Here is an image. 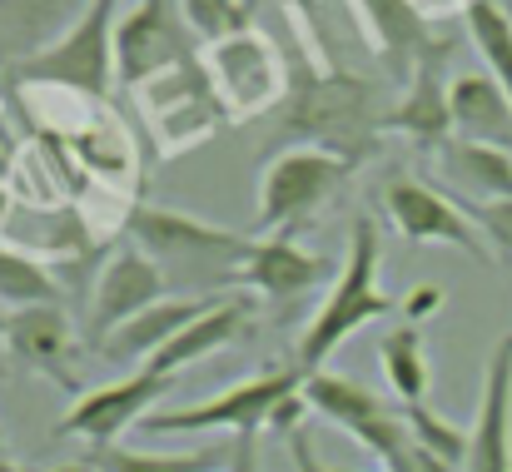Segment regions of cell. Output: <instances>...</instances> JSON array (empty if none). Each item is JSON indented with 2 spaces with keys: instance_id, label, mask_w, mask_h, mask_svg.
<instances>
[{
  "instance_id": "1",
  "label": "cell",
  "mask_w": 512,
  "mask_h": 472,
  "mask_svg": "<svg viewBox=\"0 0 512 472\" xmlns=\"http://www.w3.org/2000/svg\"><path fill=\"white\" fill-rule=\"evenodd\" d=\"M373 85L348 70H319L314 60L289 65V100L274 115L269 145L294 150H329L348 164H368L383 135V115L373 105Z\"/></svg>"
},
{
  "instance_id": "2",
  "label": "cell",
  "mask_w": 512,
  "mask_h": 472,
  "mask_svg": "<svg viewBox=\"0 0 512 472\" xmlns=\"http://www.w3.org/2000/svg\"><path fill=\"white\" fill-rule=\"evenodd\" d=\"M125 234L135 249H145L160 264L170 294L179 299H214L234 289V274L249 264L259 244L254 234H239L179 209H160V204H135L125 219Z\"/></svg>"
},
{
  "instance_id": "3",
  "label": "cell",
  "mask_w": 512,
  "mask_h": 472,
  "mask_svg": "<svg viewBox=\"0 0 512 472\" xmlns=\"http://www.w3.org/2000/svg\"><path fill=\"white\" fill-rule=\"evenodd\" d=\"M378 264H383V229H378L373 214H353L339 279L324 294V304L314 309L309 328L299 333V348H294V363L304 373H324V363L339 353L348 333H358L363 323H378V318L403 309V299L378 289Z\"/></svg>"
},
{
  "instance_id": "4",
  "label": "cell",
  "mask_w": 512,
  "mask_h": 472,
  "mask_svg": "<svg viewBox=\"0 0 512 472\" xmlns=\"http://www.w3.org/2000/svg\"><path fill=\"white\" fill-rule=\"evenodd\" d=\"M199 60L209 70V85H214L229 125L279 115V105L289 100V60L274 45V35H264L259 25H244L234 35L199 45Z\"/></svg>"
},
{
  "instance_id": "5",
  "label": "cell",
  "mask_w": 512,
  "mask_h": 472,
  "mask_svg": "<svg viewBox=\"0 0 512 472\" xmlns=\"http://www.w3.org/2000/svg\"><path fill=\"white\" fill-rule=\"evenodd\" d=\"M309 373L299 363H279V368H264L244 383H229L224 393L204 398V403H184V408H165V413H150L140 428L155 433V438H184V433H264L274 423V413L304 393Z\"/></svg>"
},
{
  "instance_id": "6",
  "label": "cell",
  "mask_w": 512,
  "mask_h": 472,
  "mask_svg": "<svg viewBox=\"0 0 512 472\" xmlns=\"http://www.w3.org/2000/svg\"><path fill=\"white\" fill-rule=\"evenodd\" d=\"M358 164L329 155V150H279L259 174V204H254V239H279L299 234L343 184L353 179Z\"/></svg>"
},
{
  "instance_id": "7",
  "label": "cell",
  "mask_w": 512,
  "mask_h": 472,
  "mask_svg": "<svg viewBox=\"0 0 512 472\" xmlns=\"http://www.w3.org/2000/svg\"><path fill=\"white\" fill-rule=\"evenodd\" d=\"M120 15H125L120 0H90V10L50 50L5 70L10 85H65V90L105 100L115 85V25H120Z\"/></svg>"
},
{
  "instance_id": "8",
  "label": "cell",
  "mask_w": 512,
  "mask_h": 472,
  "mask_svg": "<svg viewBox=\"0 0 512 472\" xmlns=\"http://www.w3.org/2000/svg\"><path fill=\"white\" fill-rule=\"evenodd\" d=\"M135 95H140V115H145V125H150V135H155V145H160L165 159L204 145L209 135H219L229 125V115H224V105H219L199 55L165 70V75H155Z\"/></svg>"
},
{
  "instance_id": "9",
  "label": "cell",
  "mask_w": 512,
  "mask_h": 472,
  "mask_svg": "<svg viewBox=\"0 0 512 472\" xmlns=\"http://www.w3.org/2000/svg\"><path fill=\"white\" fill-rule=\"evenodd\" d=\"M199 55V35L184 15V0H135L115 25V85L145 90L155 75Z\"/></svg>"
},
{
  "instance_id": "10",
  "label": "cell",
  "mask_w": 512,
  "mask_h": 472,
  "mask_svg": "<svg viewBox=\"0 0 512 472\" xmlns=\"http://www.w3.org/2000/svg\"><path fill=\"white\" fill-rule=\"evenodd\" d=\"M304 398H309V413H319L324 423H334L339 433H348V438H353L358 448H368L383 468L408 448V408L378 398L373 388H363V383L348 378V373H334V368L309 373Z\"/></svg>"
},
{
  "instance_id": "11",
  "label": "cell",
  "mask_w": 512,
  "mask_h": 472,
  "mask_svg": "<svg viewBox=\"0 0 512 472\" xmlns=\"http://www.w3.org/2000/svg\"><path fill=\"white\" fill-rule=\"evenodd\" d=\"M170 388H174V378L150 373V368H140V373H130V378H115V383H105V388H85V393L65 408L55 438H80V443H90V453H95V448H115L130 428H140V423L155 413V403H160Z\"/></svg>"
},
{
  "instance_id": "12",
  "label": "cell",
  "mask_w": 512,
  "mask_h": 472,
  "mask_svg": "<svg viewBox=\"0 0 512 472\" xmlns=\"http://www.w3.org/2000/svg\"><path fill=\"white\" fill-rule=\"evenodd\" d=\"M383 214H388V224L403 234V239H413V244H448V249H458V254H468L473 264H498V254L488 249V239L478 234V224L468 219V209L458 204V199H448V194H438L433 184H423V179H393L388 189H383Z\"/></svg>"
},
{
  "instance_id": "13",
  "label": "cell",
  "mask_w": 512,
  "mask_h": 472,
  "mask_svg": "<svg viewBox=\"0 0 512 472\" xmlns=\"http://www.w3.org/2000/svg\"><path fill=\"white\" fill-rule=\"evenodd\" d=\"M160 299H170V284H165L160 264L135 244L115 249L105 259L100 279H95V294H90V348H100L110 333H120L130 318L155 309Z\"/></svg>"
},
{
  "instance_id": "14",
  "label": "cell",
  "mask_w": 512,
  "mask_h": 472,
  "mask_svg": "<svg viewBox=\"0 0 512 472\" xmlns=\"http://www.w3.org/2000/svg\"><path fill=\"white\" fill-rule=\"evenodd\" d=\"M348 5H353L373 55L398 75H413L423 60L453 50V35H438L418 0H348Z\"/></svg>"
},
{
  "instance_id": "15",
  "label": "cell",
  "mask_w": 512,
  "mask_h": 472,
  "mask_svg": "<svg viewBox=\"0 0 512 472\" xmlns=\"http://www.w3.org/2000/svg\"><path fill=\"white\" fill-rule=\"evenodd\" d=\"M339 269L343 264H334L329 254H314V249H304L294 234H279V239H259V244H254L249 264L234 274V289H249V294H259V299L284 304V299H304V294H314L319 284L339 279Z\"/></svg>"
},
{
  "instance_id": "16",
  "label": "cell",
  "mask_w": 512,
  "mask_h": 472,
  "mask_svg": "<svg viewBox=\"0 0 512 472\" xmlns=\"http://www.w3.org/2000/svg\"><path fill=\"white\" fill-rule=\"evenodd\" d=\"M463 472H512V333H503L483 363V393L473 418Z\"/></svg>"
},
{
  "instance_id": "17",
  "label": "cell",
  "mask_w": 512,
  "mask_h": 472,
  "mask_svg": "<svg viewBox=\"0 0 512 472\" xmlns=\"http://www.w3.org/2000/svg\"><path fill=\"white\" fill-rule=\"evenodd\" d=\"M5 348H10V358L25 373H40V378L70 388L75 398L85 393L80 388V373H75V333H70V318H65L60 304H40V309L10 314Z\"/></svg>"
},
{
  "instance_id": "18",
  "label": "cell",
  "mask_w": 512,
  "mask_h": 472,
  "mask_svg": "<svg viewBox=\"0 0 512 472\" xmlns=\"http://www.w3.org/2000/svg\"><path fill=\"white\" fill-rule=\"evenodd\" d=\"M453 50L423 60L413 75H408V90L403 100L383 115V130L388 135H403L408 145H423V150H443L453 140V105H448V80H443V60Z\"/></svg>"
},
{
  "instance_id": "19",
  "label": "cell",
  "mask_w": 512,
  "mask_h": 472,
  "mask_svg": "<svg viewBox=\"0 0 512 472\" xmlns=\"http://www.w3.org/2000/svg\"><path fill=\"white\" fill-rule=\"evenodd\" d=\"M85 10L90 0H0V70L50 50Z\"/></svg>"
},
{
  "instance_id": "20",
  "label": "cell",
  "mask_w": 512,
  "mask_h": 472,
  "mask_svg": "<svg viewBox=\"0 0 512 472\" xmlns=\"http://www.w3.org/2000/svg\"><path fill=\"white\" fill-rule=\"evenodd\" d=\"M219 304H224V294H214V299H179V294H170V299H160L155 309L130 318L120 333H110L95 353L110 358V363H140V368H145L165 343H174L194 318H204L209 309H219Z\"/></svg>"
},
{
  "instance_id": "21",
  "label": "cell",
  "mask_w": 512,
  "mask_h": 472,
  "mask_svg": "<svg viewBox=\"0 0 512 472\" xmlns=\"http://www.w3.org/2000/svg\"><path fill=\"white\" fill-rule=\"evenodd\" d=\"M448 105H453V140L493 145V150L512 155V100L493 75H483V70L458 75L448 90Z\"/></svg>"
},
{
  "instance_id": "22",
  "label": "cell",
  "mask_w": 512,
  "mask_h": 472,
  "mask_svg": "<svg viewBox=\"0 0 512 472\" xmlns=\"http://www.w3.org/2000/svg\"><path fill=\"white\" fill-rule=\"evenodd\" d=\"M254 323H249V299H239V294H224V304L219 309H209L204 318H194L174 343H165L145 368L150 373H165V378H174V373H184V368H194L199 358H214V353H224V348H234L244 333H249Z\"/></svg>"
},
{
  "instance_id": "23",
  "label": "cell",
  "mask_w": 512,
  "mask_h": 472,
  "mask_svg": "<svg viewBox=\"0 0 512 472\" xmlns=\"http://www.w3.org/2000/svg\"><path fill=\"white\" fill-rule=\"evenodd\" d=\"M443 179L458 189V199L468 204H498L512 199V155L493 145H473V140H448L438 150Z\"/></svg>"
},
{
  "instance_id": "24",
  "label": "cell",
  "mask_w": 512,
  "mask_h": 472,
  "mask_svg": "<svg viewBox=\"0 0 512 472\" xmlns=\"http://www.w3.org/2000/svg\"><path fill=\"white\" fill-rule=\"evenodd\" d=\"M378 358H383L388 393H393L403 408H418V403L428 398V353H423L418 323H398V328H388L383 343H378Z\"/></svg>"
},
{
  "instance_id": "25",
  "label": "cell",
  "mask_w": 512,
  "mask_h": 472,
  "mask_svg": "<svg viewBox=\"0 0 512 472\" xmlns=\"http://www.w3.org/2000/svg\"><path fill=\"white\" fill-rule=\"evenodd\" d=\"M100 472H214V463H229L234 458V443L229 448H194V453H140V448H95L85 453Z\"/></svg>"
},
{
  "instance_id": "26",
  "label": "cell",
  "mask_w": 512,
  "mask_h": 472,
  "mask_svg": "<svg viewBox=\"0 0 512 472\" xmlns=\"http://www.w3.org/2000/svg\"><path fill=\"white\" fill-rule=\"evenodd\" d=\"M463 25H468V40L478 45L488 75L508 90V100H512V20H508V10H503L498 0H473V5L463 10Z\"/></svg>"
},
{
  "instance_id": "27",
  "label": "cell",
  "mask_w": 512,
  "mask_h": 472,
  "mask_svg": "<svg viewBox=\"0 0 512 472\" xmlns=\"http://www.w3.org/2000/svg\"><path fill=\"white\" fill-rule=\"evenodd\" d=\"M0 304H10V314L60 304V284L50 279V269H40L35 254H20V249L0 244Z\"/></svg>"
},
{
  "instance_id": "28",
  "label": "cell",
  "mask_w": 512,
  "mask_h": 472,
  "mask_svg": "<svg viewBox=\"0 0 512 472\" xmlns=\"http://www.w3.org/2000/svg\"><path fill=\"white\" fill-rule=\"evenodd\" d=\"M408 433H413V443H418V448H428L433 458H443V463H453V468L463 472V463H468V443H473V433H463L458 423L438 418V413H433L428 403L408 408Z\"/></svg>"
},
{
  "instance_id": "29",
  "label": "cell",
  "mask_w": 512,
  "mask_h": 472,
  "mask_svg": "<svg viewBox=\"0 0 512 472\" xmlns=\"http://www.w3.org/2000/svg\"><path fill=\"white\" fill-rule=\"evenodd\" d=\"M184 15H189L199 45H209V40L234 35V30L249 25V10H244L239 0H184Z\"/></svg>"
},
{
  "instance_id": "30",
  "label": "cell",
  "mask_w": 512,
  "mask_h": 472,
  "mask_svg": "<svg viewBox=\"0 0 512 472\" xmlns=\"http://www.w3.org/2000/svg\"><path fill=\"white\" fill-rule=\"evenodd\" d=\"M463 209H468V219L478 224V234L493 244V254L512 264V199H498V204H468V199H458Z\"/></svg>"
},
{
  "instance_id": "31",
  "label": "cell",
  "mask_w": 512,
  "mask_h": 472,
  "mask_svg": "<svg viewBox=\"0 0 512 472\" xmlns=\"http://www.w3.org/2000/svg\"><path fill=\"white\" fill-rule=\"evenodd\" d=\"M448 304V294L438 289V284H418L413 294H403V314H408V323H423V318H433L438 309Z\"/></svg>"
},
{
  "instance_id": "32",
  "label": "cell",
  "mask_w": 512,
  "mask_h": 472,
  "mask_svg": "<svg viewBox=\"0 0 512 472\" xmlns=\"http://www.w3.org/2000/svg\"><path fill=\"white\" fill-rule=\"evenodd\" d=\"M289 453H294V468H299V472H343V468H324V463H319V453H314V438H309V428H299V433L289 438Z\"/></svg>"
},
{
  "instance_id": "33",
  "label": "cell",
  "mask_w": 512,
  "mask_h": 472,
  "mask_svg": "<svg viewBox=\"0 0 512 472\" xmlns=\"http://www.w3.org/2000/svg\"><path fill=\"white\" fill-rule=\"evenodd\" d=\"M229 472H264V468H259V433H244V438H234V458H229Z\"/></svg>"
},
{
  "instance_id": "34",
  "label": "cell",
  "mask_w": 512,
  "mask_h": 472,
  "mask_svg": "<svg viewBox=\"0 0 512 472\" xmlns=\"http://www.w3.org/2000/svg\"><path fill=\"white\" fill-rule=\"evenodd\" d=\"M284 10H289V15H299L304 25H314V15H319V0H284Z\"/></svg>"
},
{
  "instance_id": "35",
  "label": "cell",
  "mask_w": 512,
  "mask_h": 472,
  "mask_svg": "<svg viewBox=\"0 0 512 472\" xmlns=\"http://www.w3.org/2000/svg\"><path fill=\"white\" fill-rule=\"evenodd\" d=\"M5 333H10V314L0 309V368H5V358H10V348H5Z\"/></svg>"
},
{
  "instance_id": "36",
  "label": "cell",
  "mask_w": 512,
  "mask_h": 472,
  "mask_svg": "<svg viewBox=\"0 0 512 472\" xmlns=\"http://www.w3.org/2000/svg\"><path fill=\"white\" fill-rule=\"evenodd\" d=\"M55 472H100L90 458H80V463H65V468H55Z\"/></svg>"
},
{
  "instance_id": "37",
  "label": "cell",
  "mask_w": 512,
  "mask_h": 472,
  "mask_svg": "<svg viewBox=\"0 0 512 472\" xmlns=\"http://www.w3.org/2000/svg\"><path fill=\"white\" fill-rule=\"evenodd\" d=\"M0 472H25V468H20V463H15V458L5 453V458H0Z\"/></svg>"
},
{
  "instance_id": "38",
  "label": "cell",
  "mask_w": 512,
  "mask_h": 472,
  "mask_svg": "<svg viewBox=\"0 0 512 472\" xmlns=\"http://www.w3.org/2000/svg\"><path fill=\"white\" fill-rule=\"evenodd\" d=\"M239 5H244V10H249V15H254V5H259V0H239Z\"/></svg>"
},
{
  "instance_id": "39",
  "label": "cell",
  "mask_w": 512,
  "mask_h": 472,
  "mask_svg": "<svg viewBox=\"0 0 512 472\" xmlns=\"http://www.w3.org/2000/svg\"><path fill=\"white\" fill-rule=\"evenodd\" d=\"M498 5H503V10H508V20H512V0H498Z\"/></svg>"
},
{
  "instance_id": "40",
  "label": "cell",
  "mask_w": 512,
  "mask_h": 472,
  "mask_svg": "<svg viewBox=\"0 0 512 472\" xmlns=\"http://www.w3.org/2000/svg\"><path fill=\"white\" fill-rule=\"evenodd\" d=\"M5 453H10V448H5V438H0V458H5Z\"/></svg>"
}]
</instances>
